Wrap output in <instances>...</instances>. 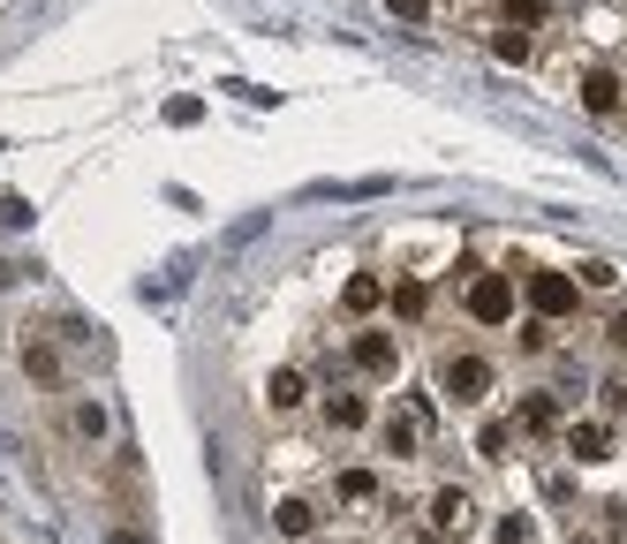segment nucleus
Listing matches in <instances>:
<instances>
[{
	"label": "nucleus",
	"instance_id": "f257e3e1",
	"mask_svg": "<svg viewBox=\"0 0 627 544\" xmlns=\"http://www.w3.org/2000/svg\"><path fill=\"white\" fill-rule=\"evenodd\" d=\"M529 311L552 318V326L575 318V311H582V280H575V273H529Z\"/></svg>",
	"mask_w": 627,
	"mask_h": 544
},
{
	"label": "nucleus",
	"instance_id": "f03ea898",
	"mask_svg": "<svg viewBox=\"0 0 627 544\" xmlns=\"http://www.w3.org/2000/svg\"><path fill=\"white\" fill-rule=\"evenodd\" d=\"M439 393H447L454 408H476V401L491 393V363L484 356H447L439 363Z\"/></svg>",
	"mask_w": 627,
	"mask_h": 544
},
{
	"label": "nucleus",
	"instance_id": "7ed1b4c3",
	"mask_svg": "<svg viewBox=\"0 0 627 544\" xmlns=\"http://www.w3.org/2000/svg\"><path fill=\"white\" fill-rule=\"evenodd\" d=\"M469 318L476 326H506L514 318V280L506 273H476L469 280Z\"/></svg>",
	"mask_w": 627,
	"mask_h": 544
},
{
	"label": "nucleus",
	"instance_id": "20e7f679",
	"mask_svg": "<svg viewBox=\"0 0 627 544\" xmlns=\"http://www.w3.org/2000/svg\"><path fill=\"white\" fill-rule=\"evenodd\" d=\"M348 363H355L363 378H393V370H401V341H393V333H355Z\"/></svg>",
	"mask_w": 627,
	"mask_h": 544
},
{
	"label": "nucleus",
	"instance_id": "39448f33",
	"mask_svg": "<svg viewBox=\"0 0 627 544\" xmlns=\"http://www.w3.org/2000/svg\"><path fill=\"white\" fill-rule=\"evenodd\" d=\"M514 431H529V439L560 431V393H522L514 401Z\"/></svg>",
	"mask_w": 627,
	"mask_h": 544
},
{
	"label": "nucleus",
	"instance_id": "423d86ee",
	"mask_svg": "<svg viewBox=\"0 0 627 544\" xmlns=\"http://www.w3.org/2000/svg\"><path fill=\"white\" fill-rule=\"evenodd\" d=\"M567 454H575V461H605V454H613V423H605V416L567 423Z\"/></svg>",
	"mask_w": 627,
	"mask_h": 544
},
{
	"label": "nucleus",
	"instance_id": "0eeeda50",
	"mask_svg": "<svg viewBox=\"0 0 627 544\" xmlns=\"http://www.w3.org/2000/svg\"><path fill=\"white\" fill-rule=\"evenodd\" d=\"M582 106H590V114H620V76H613V68H590V76H582Z\"/></svg>",
	"mask_w": 627,
	"mask_h": 544
},
{
	"label": "nucleus",
	"instance_id": "6e6552de",
	"mask_svg": "<svg viewBox=\"0 0 627 544\" xmlns=\"http://www.w3.org/2000/svg\"><path fill=\"white\" fill-rule=\"evenodd\" d=\"M325 423H333V431H363V423H371V401H363V393H325Z\"/></svg>",
	"mask_w": 627,
	"mask_h": 544
},
{
	"label": "nucleus",
	"instance_id": "1a4fd4ad",
	"mask_svg": "<svg viewBox=\"0 0 627 544\" xmlns=\"http://www.w3.org/2000/svg\"><path fill=\"white\" fill-rule=\"evenodd\" d=\"M462 522H469V492H454V484H447V492H431V530H439V537H454Z\"/></svg>",
	"mask_w": 627,
	"mask_h": 544
},
{
	"label": "nucleus",
	"instance_id": "9d476101",
	"mask_svg": "<svg viewBox=\"0 0 627 544\" xmlns=\"http://www.w3.org/2000/svg\"><path fill=\"white\" fill-rule=\"evenodd\" d=\"M378 303H386V280H371V273H355V280L340 288V311H348V318H363V311H378Z\"/></svg>",
	"mask_w": 627,
	"mask_h": 544
},
{
	"label": "nucleus",
	"instance_id": "9b49d317",
	"mask_svg": "<svg viewBox=\"0 0 627 544\" xmlns=\"http://www.w3.org/2000/svg\"><path fill=\"white\" fill-rule=\"evenodd\" d=\"M386 303H393V318H424V311H431V288H424V280H393Z\"/></svg>",
	"mask_w": 627,
	"mask_h": 544
},
{
	"label": "nucleus",
	"instance_id": "f8f14e48",
	"mask_svg": "<svg viewBox=\"0 0 627 544\" xmlns=\"http://www.w3.org/2000/svg\"><path fill=\"white\" fill-rule=\"evenodd\" d=\"M303 370H273V385H265V401H273V416H288V408H303Z\"/></svg>",
	"mask_w": 627,
	"mask_h": 544
},
{
	"label": "nucleus",
	"instance_id": "ddd939ff",
	"mask_svg": "<svg viewBox=\"0 0 627 544\" xmlns=\"http://www.w3.org/2000/svg\"><path fill=\"white\" fill-rule=\"evenodd\" d=\"M416 431H424V416H416V408H409V416H386V454H393V461H409V454H416Z\"/></svg>",
	"mask_w": 627,
	"mask_h": 544
},
{
	"label": "nucleus",
	"instance_id": "4468645a",
	"mask_svg": "<svg viewBox=\"0 0 627 544\" xmlns=\"http://www.w3.org/2000/svg\"><path fill=\"white\" fill-rule=\"evenodd\" d=\"M273 522H280V537H296V544L317 530V515L303 507V499H280V507H273Z\"/></svg>",
	"mask_w": 627,
	"mask_h": 544
},
{
	"label": "nucleus",
	"instance_id": "2eb2a0df",
	"mask_svg": "<svg viewBox=\"0 0 627 544\" xmlns=\"http://www.w3.org/2000/svg\"><path fill=\"white\" fill-rule=\"evenodd\" d=\"M506 446H514V423H506V416H491V423L476 431V454H484V461H506Z\"/></svg>",
	"mask_w": 627,
	"mask_h": 544
},
{
	"label": "nucleus",
	"instance_id": "dca6fc26",
	"mask_svg": "<svg viewBox=\"0 0 627 544\" xmlns=\"http://www.w3.org/2000/svg\"><path fill=\"white\" fill-rule=\"evenodd\" d=\"M23 370H30V378H46V385H53V378H61V356H53V349H46V341H23Z\"/></svg>",
	"mask_w": 627,
	"mask_h": 544
},
{
	"label": "nucleus",
	"instance_id": "f3484780",
	"mask_svg": "<svg viewBox=\"0 0 627 544\" xmlns=\"http://www.w3.org/2000/svg\"><path fill=\"white\" fill-rule=\"evenodd\" d=\"M491 53H499V61H529V30H522V23H506V30L491 38Z\"/></svg>",
	"mask_w": 627,
	"mask_h": 544
},
{
	"label": "nucleus",
	"instance_id": "a211bd4d",
	"mask_svg": "<svg viewBox=\"0 0 627 544\" xmlns=\"http://www.w3.org/2000/svg\"><path fill=\"white\" fill-rule=\"evenodd\" d=\"M522 349H529V356H544V349H552V318H537V311H529V326H522Z\"/></svg>",
	"mask_w": 627,
	"mask_h": 544
},
{
	"label": "nucleus",
	"instance_id": "6ab92c4d",
	"mask_svg": "<svg viewBox=\"0 0 627 544\" xmlns=\"http://www.w3.org/2000/svg\"><path fill=\"white\" fill-rule=\"evenodd\" d=\"M499 544H537V522H529V515H506V522H499Z\"/></svg>",
	"mask_w": 627,
	"mask_h": 544
},
{
	"label": "nucleus",
	"instance_id": "aec40b11",
	"mask_svg": "<svg viewBox=\"0 0 627 544\" xmlns=\"http://www.w3.org/2000/svg\"><path fill=\"white\" fill-rule=\"evenodd\" d=\"M166 122H174V129H189V122H204V99H166Z\"/></svg>",
	"mask_w": 627,
	"mask_h": 544
},
{
	"label": "nucleus",
	"instance_id": "412c9836",
	"mask_svg": "<svg viewBox=\"0 0 627 544\" xmlns=\"http://www.w3.org/2000/svg\"><path fill=\"white\" fill-rule=\"evenodd\" d=\"M371 492H378L371 469H348V477H340V499H371Z\"/></svg>",
	"mask_w": 627,
	"mask_h": 544
},
{
	"label": "nucleus",
	"instance_id": "4be33fe9",
	"mask_svg": "<svg viewBox=\"0 0 627 544\" xmlns=\"http://www.w3.org/2000/svg\"><path fill=\"white\" fill-rule=\"evenodd\" d=\"M598 401H605V416H627V378H605Z\"/></svg>",
	"mask_w": 627,
	"mask_h": 544
},
{
	"label": "nucleus",
	"instance_id": "5701e85b",
	"mask_svg": "<svg viewBox=\"0 0 627 544\" xmlns=\"http://www.w3.org/2000/svg\"><path fill=\"white\" fill-rule=\"evenodd\" d=\"M76 431H84V439H99V431H106V408H99V401H84V408H76Z\"/></svg>",
	"mask_w": 627,
	"mask_h": 544
},
{
	"label": "nucleus",
	"instance_id": "b1692460",
	"mask_svg": "<svg viewBox=\"0 0 627 544\" xmlns=\"http://www.w3.org/2000/svg\"><path fill=\"white\" fill-rule=\"evenodd\" d=\"M552 0H506V23H544Z\"/></svg>",
	"mask_w": 627,
	"mask_h": 544
},
{
	"label": "nucleus",
	"instance_id": "393cba45",
	"mask_svg": "<svg viewBox=\"0 0 627 544\" xmlns=\"http://www.w3.org/2000/svg\"><path fill=\"white\" fill-rule=\"evenodd\" d=\"M386 8H393L401 23H424V15H431V0H386Z\"/></svg>",
	"mask_w": 627,
	"mask_h": 544
},
{
	"label": "nucleus",
	"instance_id": "a878e982",
	"mask_svg": "<svg viewBox=\"0 0 627 544\" xmlns=\"http://www.w3.org/2000/svg\"><path fill=\"white\" fill-rule=\"evenodd\" d=\"M605 341H613V349L627 356V311H613V326H605Z\"/></svg>",
	"mask_w": 627,
	"mask_h": 544
},
{
	"label": "nucleus",
	"instance_id": "bb28decb",
	"mask_svg": "<svg viewBox=\"0 0 627 544\" xmlns=\"http://www.w3.org/2000/svg\"><path fill=\"white\" fill-rule=\"evenodd\" d=\"M114 544H152V537H137V530H114Z\"/></svg>",
	"mask_w": 627,
	"mask_h": 544
},
{
	"label": "nucleus",
	"instance_id": "cd10ccee",
	"mask_svg": "<svg viewBox=\"0 0 627 544\" xmlns=\"http://www.w3.org/2000/svg\"><path fill=\"white\" fill-rule=\"evenodd\" d=\"M409 544H439V530H431V537H409Z\"/></svg>",
	"mask_w": 627,
	"mask_h": 544
},
{
	"label": "nucleus",
	"instance_id": "c85d7f7f",
	"mask_svg": "<svg viewBox=\"0 0 627 544\" xmlns=\"http://www.w3.org/2000/svg\"><path fill=\"white\" fill-rule=\"evenodd\" d=\"M8 280H15V273H8V265H0V288H8Z\"/></svg>",
	"mask_w": 627,
	"mask_h": 544
}]
</instances>
